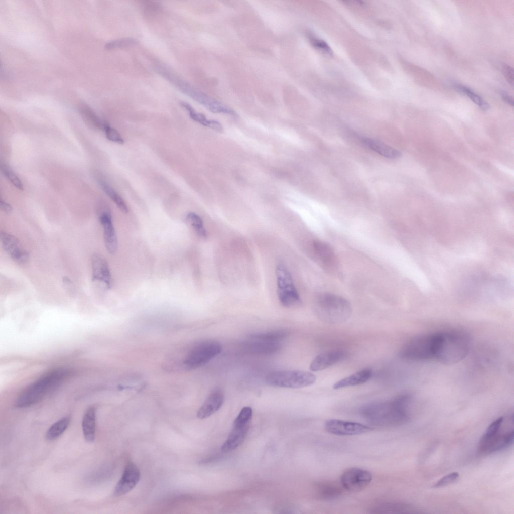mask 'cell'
<instances>
[{"label": "cell", "instance_id": "6da1fadb", "mask_svg": "<svg viewBox=\"0 0 514 514\" xmlns=\"http://www.w3.org/2000/svg\"><path fill=\"white\" fill-rule=\"evenodd\" d=\"M411 396L400 394L390 400L366 404L360 409L361 415L378 426H392L403 424L409 419Z\"/></svg>", "mask_w": 514, "mask_h": 514}, {"label": "cell", "instance_id": "7a4b0ae2", "mask_svg": "<svg viewBox=\"0 0 514 514\" xmlns=\"http://www.w3.org/2000/svg\"><path fill=\"white\" fill-rule=\"evenodd\" d=\"M470 346V337L463 331L435 332L432 360L445 364L456 363L467 356Z\"/></svg>", "mask_w": 514, "mask_h": 514}, {"label": "cell", "instance_id": "3957f363", "mask_svg": "<svg viewBox=\"0 0 514 514\" xmlns=\"http://www.w3.org/2000/svg\"><path fill=\"white\" fill-rule=\"evenodd\" d=\"M69 373L66 369L57 368L45 374L20 394L15 402L16 407L25 408L39 402L48 392L66 378Z\"/></svg>", "mask_w": 514, "mask_h": 514}, {"label": "cell", "instance_id": "277c9868", "mask_svg": "<svg viewBox=\"0 0 514 514\" xmlns=\"http://www.w3.org/2000/svg\"><path fill=\"white\" fill-rule=\"evenodd\" d=\"M315 312L319 318L329 324H339L351 316L350 303L344 298L331 293H322L315 300Z\"/></svg>", "mask_w": 514, "mask_h": 514}, {"label": "cell", "instance_id": "5b68a950", "mask_svg": "<svg viewBox=\"0 0 514 514\" xmlns=\"http://www.w3.org/2000/svg\"><path fill=\"white\" fill-rule=\"evenodd\" d=\"M434 335V333H426L410 339L401 348L400 357L413 361L432 360Z\"/></svg>", "mask_w": 514, "mask_h": 514}, {"label": "cell", "instance_id": "8992f818", "mask_svg": "<svg viewBox=\"0 0 514 514\" xmlns=\"http://www.w3.org/2000/svg\"><path fill=\"white\" fill-rule=\"evenodd\" d=\"M315 375L310 372L300 370L274 371L268 373L265 378L270 386L287 388H300L313 384Z\"/></svg>", "mask_w": 514, "mask_h": 514}, {"label": "cell", "instance_id": "52a82bcc", "mask_svg": "<svg viewBox=\"0 0 514 514\" xmlns=\"http://www.w3.org/2000/svg\"><path fill=\"white\" fill-rule=\"evenodd\" d=\"M275 274L277 294L281 304L286 307L297 305L301 302L300 296L288 269L284 264L279 263Z\"/></svg>", "mask_w": 514, "mask_h": 514}, {"label": "cell", "instance_id": "ba28073f", "mask_svg": "<svg viewBox=\"0 0 514 514\" xmlns=\"http://www.w3.org/2000/svg\"><path fill=\"white\" fill-rule=\"evenodd\" d=\"M221 344L213 340L202 341L194 345L188 352L183 361L187 370H194L203 366L219 355Z\"/></svg>", "mask_w": 514, "mask_h": 514}, {"label": "cell", "instance_id": "9c48e42d", "mask_svg": "<svg viewBox=\"0 0 514 514\" xmlns=\"http://www.w3.org/2000/svg\"><path fill=\"white\" fill-rule=\"evenodd\" d=\"M372 474L365 469L352 467L346 469L340 478L341 485L345 490L356 492L364 489L371 481Z\"/></svg>", "mask_w": 514, "mask_h": 514}, {"label": "cell", "instance_id": "30bf717a", "mask_svg": "<svg viewBox=\"0 0 514 514\" xmlns=\"http://www.w3.org/2000/svg\"><path fill=\"white\" fill-rule=\"evenodd\" d=\"M325 430L329 433L339 436H351L368 432L372 427L357 422L338 419H329L324 424Z\"/></svg>", "mask_w": 514, "mask_h": 514}, {"label": "cell", "instance_id": "8fae6325", "mask_svg": "<svg viewBox=\"0 0 514 514\" xmlns=\"http://www.w3.org/2000/svg\"><path fill=\"white\" fill-rule=\"evenodd\" d=\"M513 430L501 433L500 430L490 435H483L479 441L481 453L489 454L503 449L510 445L513 440Z\"/></svg>", "mask_w": 514, "mask_h": 514}, {"label": "cell", "instance_id": "7c38bea8", "mask_svg": "<svg viewBox=\"0 0 514 514\" xmlns=\"http://www.w3.org/2000/svg\"><path fill=\"white\" fill-rule=\"evenodd\" d=\"M0 240L4 251L15 262L25 264L29 260V254L21 245L19 240L14 235L1 231Z\"/></svg>", "mask_w": 514, "mask_h": 514}, {"label": "cell", "instance_id": "4fadbf2b", "mask_svg": "<svg viewBox=\"0 0 514 514\" xmlns=\"http://www.w3.org/2000/svg\"><path fill=\"white\" fill-rule=\"evenodd\" d=\"M98 217L103 228V238L106 249L109 253L113 254L117 251L118 243L111 212L107 208H103L100 210Z\"/></svg>", "mask_w": 514, "mask_h": 514}, {"label": "cell", "instance_id": "5bb4252c", "mask_svg": "<svg viewBox=\"0 0 514 514\" xmlns=\"http://www.w3.org/2000/svg\"><path fill=\"white\" fill-rule=\"evenodd\" d=\"M249 422L250 421L238 417L235 418L232 429L222 446V452L231 451L243 442L248 430Z\"/></svg>", "mask_w": 514, "mask_h": 514}, {"label": "cell", "instance_id": "9a60e30c", "mask_svg": "<svg viewBox=\"0 0 514 514\" xmlns=\"http://www.w3.org/2000/svg\"><path fill=\"white\" fill-rule=\"evenodd\" d=\"M92 280L101 283L106 289L112 286V277L106 261L99 254L91 258Z\"/></svg>", "mask_w": 514, "mask_h": 514}, {"label": "cell", "instance_id": "2e32d148", "mask_svg": "<svg viewBox=\"0 0 514 514\" xmlns=\"http://www.w3.org/2000/svg\"><path fill=\"white\" fill-rule=\"evenodd\" d=\"M140 479V472L138 467L133 463H128L116 485L114 495L119 496L128 493L135 487Z\"/></svg>", "mask_w": 514, "mask_h": 514}, {"label": "cell", "instance_id": "e0dca14e", "mask_svg": "<svg viewBox=\"0 0 514 514\" xmlns=\"http://www.w3.org/2000/svg\"><path fill=\"white\" fill-rule=\"evenodd\" d=\"M346 356V352L343 350H334L320 353L311 362L310 369L312 371L324 370L342 360Z\"/></svg>", "mask_w": 514, "mask_h": 514}, {"label": "cell", "instance_id": "ac0fdd59", "mask_svg": "<svg viewBox=\"0 0 514 514\" xmlns=\"http://www.w3.org/2000/svg\"><path fill=\"white\" fill-rule=\"evenodd\" d=\"M224 399L223 393L220 389L213 390L199 409L197 413V417L204 419L213 415L221 407Z\"/></svg>", "mask_w": 514, "mask_h": 514}, {"label": "cell", "instance_id": "d6986e66", "mask_svg": "<svg viewBox=\"0 0 514 514\" xmlns=\"http://www.w3.org/2000/svg\"><path fill=\"white\" fill-rule=\"evenodd\" d=\"M314 252L321 265L327 269L335 270L338 267V260L332 247L322 241L313 242Z\"/></svg>", "mask_w": 514, "mask_h": 514}, {"label": "cell", "instance_id": "ffe728a7", "mask_svg": "<svg viewBox=\"0 0 514 514\" xmlns=\"http://www.w3.org/2000/svg\"><path fill=\"white\" fill-rule=\"evenodd\" d=\"M191 98L213 113L236 114V112L232 109L197 89Z\"/></svg>", "mask_w": 514, "mask_h": 514}, {"label": "cell", "instance_id": "44dd1931", "mask_svg": "<svg viewBox=\"0 0 514 514\" xmlns=\"http://www.w3.org/2000/svg\"><path fill=\"white\" fill-rule=\"evenodd\" d=\"M372 374V371L369 368L361 369L337 381L333 388L339 389L363 384L371 377Z\"/></svg>", "mask_w": 514, "mask_h": 514}, {"label": "cell", "instance_id": "7402d4cb", "mask_svg": "<svg viewBox=\"0 0 514 514\" xmlns=\"http://www.w3.org/2000/svg\"><path fill=\"white\" fill-rule=\"evenodd\" d=\"M361 141L367 147L387 158L396 159L401 156V153L398 150L378 140L362 137Z\"/></svg>", "mask_w": 514, "mask_h": 514}, {"label": "cell", "instance_id": "603a6c76", "mask_svg": "<svg viewBox=\"0 0 514 514\" xmlns=\"http://www.w3.org/2000/svg\"><path fill=\"white\" fill-rule=\"evenodd\" d=\"M343 487L337 483L331 481H323L319 483L316 486L317 496L322 500L335 499L342 494Z\"/></svg>", "mask_w": 514, "mask_h": 514}, {"label": "cell", "instance_id": "cb8c5ba5", "mask_svg": "<svg viewBox=\"0 0 514 514\" xmlns=\"http://www.w3.org/2000/svg\"><path fill=\"white\" fill-rule=\"evenodd\" d=\"M96 414L94 407H89L85 412L82 421L83 436L88 442H93L95 438Z\"/></svg>", "mask_w": 514, "mask_h": 514}, {"label": "cell", "instance_id": "d4e9b609", "mask_svg": "<svg viewBox=\"0 0 514 514\" xmlns=\"http://www.w3.org/2000/svg\"><path fill=\"white\" fill-rule=\"evenodd\" d=\"M246 347L249 351L252 353L266 354L277 352L281 347L278 342L254 340L253 342L247 343Z\"/></svg>", "mask_w": 514, "mask_h": 514}, {"label": "cell", "instance_id": "484cf974", "mask_svg": "<svg viewBox=\"0 0 514 514\" xmlns=\"http://www.w3.org/2000/svg\"><path fill=\"white\" fill-rule=\"evenodd\" d=\"M288 332L282 329L256 332L250 335L251 339L271 342H279L288 336Z\"/></svg>", "mask_w": 514, "mask_h": 514}, {"label": "cell", "instance_id": "4316f807", "mask_svg": "<svg viewBox=\"0 0 514 514\" xmlns=\"http://www.w3.org/2000/svg\"><path fill=\"white\" fill-rule=\"evenodd\" d=\"M99 183L104 192L113 201L119 209L124 213H127L128 208L127 205L116 191L104 181L101 180Z\"/></svg>", "mask_w": 514, "mask_h": 514}, {"label": "cell", "instance_id": "83f0119b", "mask_svg": "<svg viewBox=\"0 0 514 514\" xmlns=\"http://www.w3.org/2000/svg\"><path fill=\"white\" fill-rule=\"evenodd\" d=\"M454 89L459 93L467 95L473 102L477 105L482 110H487L489 105L480 96L471 89L470 88L461 84L453 85Z\"/></svg>", "mask_w": 514, "mask_h": 514}, {"label": "cell", "instance_id": "f1b7e54d", "mask_svg": "<svg viewBox=\"0 0 514 514\" xmlns=\"http://www.w3.org/2000/svg\"><path fill=\"white\" fill-rule=\"evenodd\" d=\"M70 418L63 417L54 423L48 429L46 433L48 440H53L60 436L67 428L70 423Z\"/></svg>", "mask_w": 514, "mask_h": 514}, {"label": "cell", "instance_id": "f546056e", "mask_svg": "<svg viewBox=\"0 0 514 514\" xmlns=\"http://www.w3.org/2000/svg\"><path fill=\"white\" fill-rule=\"evenodd\" d=\"M185 220L200 237H207V234L203 220L198 214L194 212H189L187 214Z\"/></svg>", "mask_w": 514, "mask_h": 514}, {"label": "cell", "instance_id": "4dcf8cb0", "mask_svg": "<svg viewBox=\"0 0 514 514\" xmlns=\"http://www.w3.org/2000/svg\"><path fill=\"white\" fill-rule=\"evenodd\" d=\"M81 113L83 116L95 127L103 130L107 122L101 119L93 111L88 107H83L81 109Z\"/></svg>", "mask_w": 514, "mask_h": 514}, {"label": "cell", "instance_id": "1f68e13d", "mask_svg": "<svg viewBox=\"0 0 514 514\" xmlns=\"http://www.w3.org/2000/svg\"><path fill=\"white\" fill-rule=\"evenodd\" d=\"M138 41L134 38L125 37L111 41L107 43L105 48L108 50L123 48L134 46Z\"/></svg>", "mask_w": 514, "mask_h": 514}, {"label": "cell", "instance_id": "d6a6232c", "mask_svg": "<svg viewBox=\"0 0 514 514\" xmlns=\"http://www.w3.org/2000/svg\"><path fill=\"white\" fill-rule=\"evenodd\" d=\"M1 170L7 179L17 189L23 190L24 186L20 178L6 165H1Z\"/></svg>", "mask_w": 514, "mask_h": 514}, {"label": "cell", "instance_id": "836d02e7", "mask_svg": "<svg viewBox=\"0 0 514 514\" xmlns=\"http://www.w3.org/2000/svg\"><path fill=\"white\" fill-rule=\"evenodd\" d=\"M181 105L188 111L189 116L192 120L207 126L209 120L204 114L196 112L192 106L186 102H181Z\"/></svg>", "mask_w": 514, "mask_h": 514}, {"label": "cell", "instance_id": "e575fe53", "mask_svg": "<svg viewBox=\"0 0 514 514\" xmlns=\"http://www.w3.org/2000/svg\"><path fill=\"white\" fill-rule=\"evenodd\" d=\"M459 478L458 472H453L445 475L433 485L434 488H438L454 483Z\"/></svg>", "mask_w": 514, "mask_h": 514}, {"label": "cell", "instance_id": "d590c367", "mask_svg": "<svg viewBox=\"0 0 514 514\" xmlns=\"http://www.w3.org/2000/svg\"><path fill=\"white\" fill-rule=\"evenodd\" d=\"M103 131L108 140L120 144L124 143V140L119 133L115 128L111 127L108 123L106 124Z\"/></svg>", "mask_w": 514, "mask_h": 514}, {"label": "cell", "instance_id": "8d00e7d4", "mask_svg": "<svg viewBox=\"0 0 514 514\" xmlns=\"http://www.w3.org/2000/svg\"><path fill=\"white\" fill-rule=\"evenodd\" d=\"M311 41L312 44L317 49H320L327 54L331 53V49L324 41L315 38H312Z\"/></svg>", "mask_w": 514, "mask_h": 514}, {"label": "cell", "instance_id": "74e56055", "mask_svg": "<svg viewBox=\"0 0 514 514\" xmlns=\"http://www.w3.org/2000/svg\"><path fill=\"white\" fill-rule=\"evenodd\" d=\"M502 71L505 79L510 85H513V71L512 68L510 66L505 64L502 66Z\"/></svg>", "mask_w": 514, "mask_h": 514}, {"label": "cell", "instance_id": "f35d334b", "mask_svg": "<svg viewBox=\"0 0 514 514\" xmlns=\"http://www.w3.org/2000/svg\"><path fill=\"white\" fill-rule=\"evenodd\" d=\"M207 127L218 132H221L223 130L222 124L219 122L214 120H209Z\"/></svg>", "mask_w": 514, "mask_h": 514}, {"label": "cell", "instance_id": "ab89813d", "mask_svg": "<svg viewBox=\"0 0 514 514\" xmlns=\"http://www.w3.org/2000/svg\"><path fill=\"white\" fill-rule=\"evenodd\" d=\"M0 206L1 210L6 213L9 214L12 211L11 206L2 199L0 201Z\"/></svg>", "mask_w": 514, "mask_h": 514}, {"label": "cell", "instance_id": "60d3db41", "mask_svg": "<svg viewBox=\"0 0 514 514\" xmlns=\"http://www.w3.org/2000/svg\"><path fill=\"white\" fill-rule=\"evenodd\" d=\"M501 96L504 101H505L508 104L513 106V100L512 97L509 96L508 94L502 92H501Z\"/></svg>", "mask_w": 514, "mask_h": 514}]
</instances>
